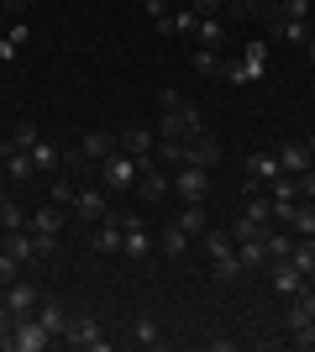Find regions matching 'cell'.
Here are the masks:
<instances>
[{"instance_id": "1", "label": "cell", "mask_w": 315, "mask_h": 352, "mask_svg": "<svg viewBox=\"0 0 315 352\" xmlns=\"http://www.w3.org/2000/svg\"><path fill=\"white\" fill-rule=\"evenodd\" d=\"M116 147L137 163V174H142V168H158V132H152V126H121Z\"/></svg>"}, {"instance_id": "2", "label": "cell", "mask_w": 315, "mask_h": 352, "mask_svg": "<svg viewBox=\"0 0 315 352\" xmlns=\"http://www.w3.org/2000/svg\"><path fill=\"white\" fill-rule=\"evenodd\" d=\"M268 74V43H242V63H221V79L231 85H257Z\"/></svg>"}, {"instance_id": "3", "label": "cell", "mask_w": 315, "mask_h": 352, "mask_svg": "<svg viewBox=\"0 0 315 352\" xmlns=\"http://www.w3.org/2000/svg\"><path fill=\"white\" fill-rule=\"evenodd\" d=\"M215 158H221V142H215V132H210L205 121H200V126H189V132H184V163L215 168Z\"/></svg>"}, {"instance_id": "4", "label": "cell", "mask_w": 315, "mask_h": 352, "mask_svg": "<svg viewBox=\"0 0 315 352\" xmlns=\"http://www.w3.org/2000/svg\"><path fill=\"white\" fill-rule=\"evenodd\" d=\"M69 347H79V352H105L110 342H105V331H100V321H95L90 310H79V316H69Z\"/></svg>"}, {"instance_id": "5", "label": "cell", "mask_w": 315, "mask_h": 352, "mask_svg": "<svg viewBox=\"0 0 315 352\" xmlns=\"http://www.w3.org/2000/svg\"><path fill=\"white\" fill-rule=\"evenodd\" d=\"M121 252L126 258H152V232L137 210H121Z\"/></svg>"}, {"instance_id": "6", "label": "cell", "mask_w": 315, "mask_h": 352, "mask_svg": "<svg viewBox=\"0 0 315 352\" xmlns=\"http://www.w3.org/2000/svg\"><path fill=\"white\" fill-rule=\"evenodd\" d=\"M174 195H179L184 206H205V195H210V168L184 163L179 174H174Z\"/></svg>"}, {"instance_id": "7", "label": "cell", "mask_w": 315, "mask_h": 352, "mask_svg": "<svg viewBox=\"0 0 315 352\" xmlns=\"http://www.w3.org/2000/svg\"><path fill=\"white\" fill-rule=\"evenodd\" d=\"M95 168H100V184H105V190H132V184H137V163L126 158L121 147H116V153H105Z\"/></svg>"}, {"instance_id": "8", "label": "cell", "mask_w": 315, "mask_h": 352, "mask_svg": "<svg viewBox=\"0 0 315 352\" xmlns=\"http://www.w3.org/2000/svg\"><path fill=\"white\" fill-rule=\"evenodd\" d=\"M47 326L37 321V316H21V321H16V331H11V352H43L47 347Z\"/></svg>"}, {"instance_id": "9", "label": "cell", "mask_w": 315, "mask_h": 352, "mask_svg": "<svg viewBox=\"0 0 315 352\" xmlns=\"http://www.w3.org/2000/svg\"><path fill=\"white\" fill-rule=\"evenodd\" d=\"M32 316H37V321L47 326V337H53V342H63V337H69V310H63L58 300H53V294H43V300H37V310H32Z\"/></svg>"}, {"instance_id": "10", "label": "cell", "mask_w": 315, "mask_h": 352, "mask_svg": "<svg viewBox=\"0 0 315 352\" xmlns=\"http://www.w3.org/2000/svg\"><path fill=\"white\" fill-rule=\"evenodd\" d=\"M105 216H110V206H105V190H79V195H74V221H84V226H100Z\"/></svg>"}, {"instance_id": "11", "label": "cell", "mask_w": 315, "mask_h": 352, "mask_svg": "<svg viewBox=\"0 0 315 352\" xmlns=\"http://www.w3.org/2000/svg\"><path fill=\"white\" fill-rule=\"evenodd\" d=\"M27 232H43V236H63V206L58 200H47L27 216Z\"/></svg>"}, {"instance_id": "12", "label": "cell", "mask_w": 315, "mask_h": 352, "mask_svg": "<svg viewBox=\"0 0 315 352\" xmlns=\"http://www.w3.org/2000/svg\"><path fill=\"white\" fill-rule=\"evenodd\" d=\"M284 168H279V153H253V158L242 163V179L247 184H268V179H279Z\"/></svg>"}, {"instance_id": "13", "label": "cell", "mask_w": 315, "mask_h": 352, "mask_svg": "<svg viewBox=\"0 0 315 352\" xmlns=\"http://www.w3.org/2000/svg\"><path fill=\"white\" fill-rule=\"evenodd\" d=\"M137 195H142V206H158V200H163L168 190H174V184H168V174H158V168H142V174H137V184H132Z\"/></svg>"}, {"instance_id": "14", "label": "cell", "mask_w": 315, "mask_h": 352, "mask_svg": "<svg viewBox=\"0 0 315 352\" xmlns=\"http://www.w3.org/2000/svg\"><path fill=\"white\" fill-rule=\"evenodd\" d=\"M305 284H310V279H305V274L289 263V258H273V289H279V294H289V300H294Z\"/></svg>"}, {"instance_id": "15", "label": "cell", "mask_w": 315, "mask_h": 352, "mask_svg": "<svg viewBox=\"0 0 315 352\" xmlns=\"http://www.w3.org/2000/svg\"><path fill=\"white\" fill-rule=\"evenodd\" d=\"M279 168H284V174H294V179L310 174V168H315L310 147H305V142H284V147H279Z\"/></svg>"}, {"instance_id": "16", "label": "cell", "mask_w": 315, "mask_h": 352, "mask_svg": "<svg viewBox=\"0 0 315 352\" xmlns=\"http://www.w3.org/2000/svg\"><path fill=\"white\" fill-rule=\"evenodd\" d=\"M37 300H43V294L32 289V279H16L11 289H5V305H11L16 321H21V316H32V310H37Z\"/></svg>"}, {"instance_id": "17", "label": "cell", "mask_w": 315, "mask_h": 352, "mask_svg": "<svg viewBox=\"0 0 315 352\" xmlns=\"http://www.w3.org/2000/svg\"><path fill=\"white\" fill-rule=\"evenodd\" d=\"M90 248L95 252H121V216H116V210H110V216L90 232Z\"/></svg>"}, {"instance_id": "18", "label": "cell", "mask_w": 315, "mask_h": 352, "mask_svg": "<svg viewBox=\"0 0 315 352\" xmlns=\"http://www.w3.org/2000/svg\"><path fill=\"white\" fill-rule=\"evenodd\" d=\"M273 32H279L284 43H294V47H305L315 37V27L305 21V16H273Z\"/></svg>"}, {"instance_id": "19", "label": "cell", "mask_w": 315, "mask_h": 352, "mask_svg": "<svg viewBox=\"0 0 315 352\" xmlns=\"http://www.w3.org/2000/svg\"><path fill=\"white\" fill-rule=\"evenodd\" d=\"M0 163H5V174H11V179H32V174H37L32 153H21V147H11V142H0Z\"/></svg>"}, {"instance_id": "20", "label": "cell", "mask_w": 315, "mask_h": 352, "mask_svg": "<svg viewBox=\"0 0 315 352\" xmlns=\"http://www.w3.org/2000/svg\"><path fill=\"white\" fill-rule=\"evenodd\" d=\"M105 153H116V132H90L79 142V163H100Z\"/></svg>"}, {"instance_id": "21", "label": "cell", "mask_w": 315, "mask_h": 352, "mask_svg": "<svg viewBox=\"0 0 315 352\" xmlns=\"http://www.w3.org/2000/svg\"><path fill=\"white\" fill-rule=\"evenodd\" d=\"M268 200H273V210H279V206H300V179H294V174L268 179Z\"/></svg>"}, {"instance_id": "22", "label": "cell", "mask_w": 315, "mask_h": 352, "mask_svg": "<svg viewBox=\"0 0 315 352\" xmlns=\"http://www.w3.org/2000/svg\"><path fill=\"white\" fill-rule=\"evenodd\" d=\"M289 263L300 268L305 279H315V236H294V248H289Z\"/></svg>"}, {"instance_id": "23", "label": "cell", "mask_w": 315, "mask_h": 352, "mask_svg": "<svg viewBox=\"0 0 315 352\" xmlns=\"http://www.w3.org/2000/svg\"><path fill=\"white\" fill-rule=\"evenodd\" d=\"M27 216L32 210L21 206V200H11V195L0 200V232H27Z\"/></svg>"}, {"instance_id": "24", "label": "cell", "mask_w": 315, "mask_h": 352, "mask_svg": "<svg viewBox=\"0 0 315 352\" xmlns=\"http://www.w3.org/2000/svg\"><path fill=\"white\" fill-rule=\"evenodd\" d=\"M189 242H195V236L184 232L179 221H168V226H163V258H184V252H189Z\"/></svg>"}, {"instance_id": "25", "label": "cell", "mask_w": 315, "mask_h": 352, "mask_svg": "<svg viewBox=\"0 0 315 352\" xmlns=\"http://www.w3.org/2000/svg\"><path fill=\"white\" fill-rule=\"evenodd\" d=\"M310 316H315V289L305 284V289L294 294V305H289V331H300V326L310 321Z\"/></svg>"}, {"instance_id": "26", "label": "cell", "mask_w": 315, "mask_h": 352, "mask_svg": "<svg viewBox=\"0 0 315 352\" xmlns=\"http://www.w3.org/2000/svg\"><path fill=\"white\" fill-rule=\"evenodd\" d=\"M184 132H189L184 105H179V111H163V116H158V137H163V142H184Z\"/></svg>"}, {"instance_id": "27", "label": "cell", "mask_w": 315, "mask_h": 352, "mask_svg": "<svg viewBox=\"0 0 315 352\" xmlns=\"http://www.w3.org/2000/svg\"><path fill=\"white\" fill-rule=\"evenodd\" d=\"M5 252L16 263H37V248H32V232H5Z\"/></svg>"}, {"instance_id": "28", "label": "cell", "mask_w": 315, "mask_h": 352, "mask_svg": "<svg viewBox=\"0 0 315 352\" xmlns=\"http://www.w3.org/2000/svg\"><path fill=\"white\" fill-rule=\"evenodd\" d=\"M289 232H294V236H315V200H300V206H294Z\"/></svg>"}, {"instance_id": "29", "label": "cell", "mask_w": 315, "mask_h": 352, "mask_svg": "<svg viewBox=\"0 0 315 352\" xmlns=\"http://www.w3.org/2000/svg\"><path fill=\"white\" fill-rule=\"evenodd\" d=\"M237 258H242V268H257V263H268V248H263V232H257V236H247V242H237Z\"/></svg>"}, {"instance_id": "30", "label": "cell", "mask_w": 315, "mask_h": 352, "mask_svg": "<svg viewBox=\"0 0 315 352\" xmlns=\"http://www.w3.org/2000/svg\"><path fill=\"white\" fill-rule=\"evenodd\" d=\"M195 37H200V47H221V43H226V27H221V16H200Z\"/></svg>"}, {"instance_id": "31", "label": "cell", "mask_w": 315, "mask_h": 352, "mask_svg": "<svg viewBox=\"0 0 315 352\" xmlns=\"http://www.w3.org/2000/svg\"><path fill=\"white\" fill-rule=\"evenodd\" d=\"M132 342H137V347H163L158 321H152V316H137V321H132Z\"/></svg>"}, {"instance_id": "32", "label": "cell", "mask_w": 315, "mask_h": 352, "mask_svg": "<svg viewBox=\"0 0 315 352\" xmlns=\"http://www.w3.org/2000/svg\"><path fill=\"white\" fill-rule=\"evenodd\" d=\"M200 242H205V258H226V252H237L231 232H210V226H205V236H200Z\"/></svg>"}, {"instance_id": "33", "label": "cell", "mask_w": 315, "mask_h": 352, "mask_svg": "<svg viewBox=\"0 0 315 352\" xmlns=\"http://www.w3.org/2000/svg\"><path fill=\"white\" fill-rule=\"evenodd\" d=\"M242 210H247L257 226H268V221H273V200H268V195H247V200H242Z\"/></svg>"}, {"instance_id": "34", "label": "cell", "mask_w": 315, "mask_h": 352, "mask_svg": "<svg viewBox=\"0 0 315 352\" xmlns=\"http://www.w3.org/2000/svg\"><path fill=\"white\" fill-rule=\"evenodd\" d=\"M174 221H179V226H184L189 236H205V206H184Z\"/></svg>"}, {"instance_id": "35", "label": "cell", "mask_w": 315, "mask_h": 352, "mask_svg": "<svg viewBox=\"0 0 315 352\" xmlns=\"http://www.w3.org/2000/svg\"><path fill=\"white\" fill-rule=\"evenodd\" d=\"M189 63H195V74H221V47H195V58H189Z\"/></svg>"}, {"instance_id": "36", "label": "cell", "mask_w": 315, "mask_h": 352, "mask_svg": "<svg viewBox=\"0 0 315 352\" xmlns=\"http://www.w3.org/2000/svg\"><path fill=\"white\" fill-rule=\"evenodd\" d=\"M32 163H37V174H53V168L63 163V153H58V147H47V142H37V147H32Z\"/></svg>"}, {"instance_id": "37", "label": "cell", "mask_w": 315, "mask_h": 352, "mask_svg": "<svg viewBox=\"0 0 315 352\" xmlns=\"http://www.w3.org/2000/svg\"><path fill=\"white\" fill-rule=\"evenodd\" d=\"M210 274H215L221 284H231V279L242 274V258H237V252H226V258H210Z\"/></svg>"}, {"instance_id": "38", "label": "cell", "mask_w": 315, "mask_h": 352, "mask_svg": "<svg viewBox=\"0 0 315 352\" xmlns=\"http://www.w3.org/2000/svg\"><path fill=\"white\" fill-rule=\"evenodd\" d=\"M5 142H11V147H21V153H32V147L43 142V137H37V126H32V121H21V126H16V132L5 137Z\"/></svg>"}, {"instance_id": "39", "label": "cell", "mask_w": 315, "mask_h": 352, "mask_svg": "<svg viewBox=\"0 0 315 352\" xmlns=\"http://www.w3.org/2000/svg\"><path fill=\"white\" fill-rule=\"evenodd\" d=\"M257 232H263V226H257L247 210H237V221H231V242H247V236H257Z\"/></svg>"}, {"instance_id": "40", "label": "cell", "mask_w": 315, "mask_h": 352, "mask_svg": "<svg viewBox=\"0 0 315 352\" xmlns=\"http://www.w3.org/2000/svg\"><path fill=\"white\" fill-rule=\"evenodd\" d=\"M158 163H168V168H184V142H163V137H158Z\"/></svg>"}, {"instance_id": "41", "label": "cell", "mask_w": 315, "mask_h": 352, "mask_svg": "<svg viewBox=\"0 0 315 352\" xmlns=\"http://www.w3.org/2000/svg\"><path fill=\"white\" fill-rule=\"evenodd\" d=\"M16 279H21V263H16L11 252H0V289H11Z\"/></svg>"}, {"instance_id": "42", "label": "cell", "mask_w": 315, "mask_h": 352, "mask_svg": "<svg viewBox=\"0 0 315 352\" xmlns=\"http://www.w3.org/2000/svg\"><path fill=\"white\" fill-rule=\"evenodd\" d=\"M74 195H79V190H74V179H63V174L53 179V200H58V206H74Z\"/></svg>"}, {"instance_id": "43", "label": "cell", "mask_w": 315, "mask_h": 352, "mask_svg": "<svg viewBox=\"0 0 315 352\" xmlns=\"http://www.w3.org/2000/svg\"><path fill=\"white\" fill-rule=\"evenodd\" d=\"M32 248H37V263H43V258H53V252H58V236H43V232H32Z\"/></svg>"}, {"instance_id": "44", "label": "cell", "mask_w": 315, "mask_h": 352, "mask_svg": "<svg viewBox=\"0 0 315 352\" xmlns=\"http://www.w3.org/2000/svg\"><path fill=\"white\" fill-rule=\"evenodd\" d=\"M11 331H16V316H11V305L0 300V347H11Z\"/></svg>"}, {"instance_id": "45", "label": "cell", "mask_w": 315, "mask_h": 352, "mask_svg": "<svg viewBox=\"0 0 315 352\" xmlns=\"http://www.w3.org/2000/svg\"><path fill=\"white\" fill-rule=\"evenodd\" d=\"M142 11H148L152 21H158V27H163V21H168V11H174V0H142Z\"/></svg>"}, {"instance_id": "46", "label": "cell", "mask_w": 315, "mask_h": 352, "mask_svg": "<svg viewBox=\"0 0 315 352\" xmlns=\"http://www.w3.org/2000/svg\"><path fill=\"white\" fill-rule=\"evenodd\" d=\"M310 11H315V0H284L279 16H305V21H310Z\"/></svg>"}, {"instance_id": "47", "label": "cell", "mask_w": 315, "mask_h": 352, "mask_svg": "<svg viewBox=\"0 0 315 352\" xmlns=\"http://www.w3.org/2000/svg\"><path fill=\"white\" fill-rule=\"evenodd\" d=\"M16 47H21V43H16L11 32H0V63H11V58H16Z\"/></svg>"}, {"instance_id": "48", "label": "cell", "mask_w": 315, "mask_h": 352, "mask_svg": "<svg viewBox=\"0 0 315 352\" xmlns=\"http://www.w3.org/2000/svg\"><path fill=\"white\" fill-rule=\"evenodd\" d=\"M294 342H300V347H315V316L300 326V331H294Z\"/></svg>"}, {"instance_id": "49", "label": "cell", "mask_w": 315, "mask_h": 352, "mask_svg": "<svg viewBox=\"0 0 315 352\" xmlns=\"http://www.w3.org/2000/svg\"><path fill=\"white\" fill-rule=\"evenodd\" d=\"M189 6H195L200 16H221V6H226V0H189Z\"/></svg>"}, {"instance_id": "50", "label": "cell", "mask_w": 315, "mask_h": 352, "mask_svg": "<svg viewBox=\"0 0 315 352\" xmlns=\"http://www.w3.org/2000/svg\"><path fill=\"white\" fill-rule=\"evenodd\" d=\"M300 200H315V168H310V174H300Z\"/></svg>"}, {"instance_id": "51", "label": "cell", "mask_w": 315, "mask_h": 352, "mask_svg": "<svg viewBox=\"0 0 315 352\" xmlns=\"http://www.w3.org/2000/svg\"><path fill=\"white\" fill-rule=\"evenodd\" d=\"M268 0H237V11H263Z\"/></svg>"}, {"instance_id": "52", "label": "cell", "mask_w": 315, "mask_h": 352, "mask_svg": "<svg viewBox=\"0 0 315 352\" xmlns=\"http://www.w3.org/2000/svg\"><path fill=\"white\" fill-rule=\"evenodd\" d=\"M5 184H11V174H5V163H0V190H5Z\"/></svg>"}, {"instance_id": "53", "label": "cell", "mask_w": 315, "mask_h": 352, "mask_svg": "<svg viewBox=\"0 0 315 352\" xmlns=\"http://www.w3.org/2000/svg\"><path fill=\"white\" fill-rule=\"evenodd\" d=\"M305 53H310V63H315V37H310V43H305Z\"/></svg>"}, {"instance_id": "54", "label": "cell", "mask_w": 315, "mask_h": 352, "mask_svg": "<svg viewBox=\"0 0 315 352\" xmlns=\"http://www.w3.org/2000/svg\"><path fill=\"white\" fill-rule=\"evenodd\" d=\"M305 147H310V158H315V137H310V142H305Z\"/></svg>"}, {"instance_id": "55", "label": "cell", "mask_w": 315, "mask_h": 352, "mask_svg": "<svg viewBox=\"0 0 315 352\" xmlns=\"http://www.w3.org/2000/svg\"><path fill=\"white\" fill-rule=\"evenodd\" d=\"M179 6H189V0H179Z\"/></svg>"}, {"instance_id": "56", "label": "cell", "mask_w": 315, "mask_h": 352, "mask_svg": "<svg viewBox=\"0 0 315 352\" xmlns=\"http://www.w3.org/2000/svg\"><path fill=\"white\" fill-rule=\"evenodd\" d=\"M0 200H5V190H0Z\"/></svg>"}]
</instances>
